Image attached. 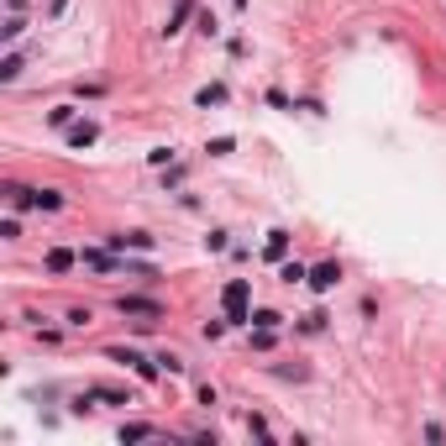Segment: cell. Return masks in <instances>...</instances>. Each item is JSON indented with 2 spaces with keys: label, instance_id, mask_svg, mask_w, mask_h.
Listing matches in <instances>:
<instances>
[{
  "label": "cell",
  "instance_id": "cell-1",
  "mask_svg": "<svg viewBox=\"0 0 446 446\" xmlns=\"http://www.w3.org/2000/svg\"><path fill=\"white\" fill-rule=\"evenodd\" d=\"M221 305H226V320H232V326H252V310H247V278H232V283H226Z\"/></svg>",
  "mask_w": 446,
  "mask_h": 446
},
{
  "label": "cell",
  "instance_id": "cell-2",
  "mask_svg": "<svg viewBox=\"0 0 446 446\" xmlns=\"http://www.w3.org/2000/svg\"><path fill=\"white\" fill-rule=\"evenodd\" d=\"M116 310H121V315H147V320L163 315V305L147 300V294H116Z\"/></svg>",
  "mask_w": 446,
  "mask_h": 446
},
{
  "label": "cell",
  "instance_id": "cell-3",
  "mask_svg": "<svg viewBox=\"0 0 446 446\" xmlns=\"http://www.w3.org/2000/svg\"><path fill=\"white\" fill-rule=\"evenodd\" d=\"M336 278H342V263H320V268H310V278H305V283H310L315 294H326Z\"/></svg>",
  "mask_w": 446,
  "mask_h": 446
},
{
  "label": "cell",
  "instance_id": "cell-4",
  "mask_svg": "<svg viewBox=\"0 0 446 446\" xmlns=\"http://www.w3.org/2000/svg\"><path fill=\"white\" fill-rule=\"evenodd\" d=\"M94 137H100V126H94V121H74V126H69V147H89Z\"/></svg>",
  "mask_w": 446,
  "mask_h": 446
},
{
  "label": "cell",
  "instance_id": "cell-5",
  "mask_svg": "<svg viewBox=\"0 0 446 446\" xmlns=\"http://www.w3.org/2000/svg\"><path fill=\"white\" fill-rule=\"evenodd\" d=\"M21 32H26V16H21V11H11V16L0 21V43H16Z\"/></svg>",
  "mask_w": 446,
  "mask_h": 446
},
{
  "label": "cell",
  "instance_id": "cell-6",
  "mask_svg": "<svg viewBox=\"0 0 446 446\" xmlns=\"http://www.w3.org/2000/svg\"><path fill=\"white\" fill-rule=\"evenodd\" d=\"M189 16H195V0H179V6H173V16H168V26H163V32L173 37V32H184V21Z\"/></svg>",
  "mask_w": 446,
  "mask_h": 446
},
{
  "label": "cell",
  "instance_id": "cell-7",
  "mask_svg": "<svg viewBox=\"0 0 446 446\" xmlns=\"http://www.w3.org/2000/svg\"><path fill=\"white\" fill-rule=\"evenodd\" d=\"M21 79V53H6L0 58V85H16Z\"/></svg>",
  "mask_w": 446,
  "mask_h": 446
},
{
  "label": "cell",
  "instance_id": "cell-8",
  "mask_svg": "<svg viewBox=\"0 0 446 446\" xmlns=\"http://www.w3.org/2000/svg\"><path fill=\"white\" fill-rule=\"evenodd\" d=\"M147 436H158V425H147V420H131V425H121V441H147Z\"/></svg>",
  "mask_w": 446,
  "mask_h": 446
},
{
  "label": "cell",
  "instance_id": "cell-9",
  "mask_svg": "<svg viewBox=\"0 0 446 446\" xmlns=\"http://www.w3.org/2000/svg\"><path fill=\"white\" fill-rule=\"evenodd\" d=\"M32 205H37V210H63V195H58V189H37Z\"/></svg>",
  "mask_w": 446,
  "mask_h": 446
},
{
  "label": "cell",
  "instance_id": "cell-10",
  "mask_svg": "<svg viewBox=\"0 0 446 446\" xmlns=\"http://www.w3.org/2000/svg\"><path fill=\"white\" fill-rule=\"evenodd\" d=\"M48 268H53V273H69V268H74V252H69V247H53V252H48Z\"/></svg>",
  "mask_w": 446,
  "mask_h": 446
},
{
  "label": "cell",
  "instance_id": "cell-11",
  "mask_svg": "<svg viewBox=\"0 0 446 446\" xmlns=\"http://www.w3.org/2000/svg\"><path fill=\"white\" fill-rule=\"evenodd\" d=\"M283 252H289V232H268V258H283Z\"/></svg>",
  "mask_w": 446,
  "mask_h": 446
},
{
  "label": "cell",
  "instance_id": "cell-12",
  "mask_svg": "<svg viewBox=\"0 0 446 446\" xmlns=\"http://www.w3.org/2000/svg\"><path fill=\"white\" fill-rule=\"evenodd\" d=\"M89 399H105V404H131L126 394H121V388H105V384H100V388H89Z\"/></svg>",
  "mask_w": 446,
  "mask_h": 446
},
{
  "label": "cell",
  "instance_id": "cell-13",
  "mask_svg": "<svg viewBox=\"0 0 446 446\" xmlns=\"http://www.w3.org/2000/svg\"><path fill=\"white\" fill-rule=\"evenodd\" d=\"M48 126H74V105H58V111H48Z\"/></svg>",
  "mask_w": 446,
  "mask_h": 446
},
{
  "label": "cell",
  "instance_id": "cell-14",
  "mask_svg": "<svg viewBox=\"0 0 446 446\" xmlns=\"http://www.w3.org/2000/svg\"><path fill=\"white\" fill-rule=\"evenodd\" d=\"M226 100V85H205L200 89V105H221Z\"/></svg>",
  "mask_w": 446,
  "mask_h": 446
},
{
  "label": "cell",
  "instance_id": "cell-15",
  "mask_svg": "<svg viewBox=\"0 0 446 446\" xmlns=\"http://www.w3.org/2000/svg\"><path fill=\"white\" fill-rule=\"evenodd\" d=\"M278 320H283V315H278V310H252V326H268V331H273V326H278Z\"/></svg>",
  "mask_w": 446,
  "mask_h": 446
},
{
  "label": "cell",
  "instance_id": "cell-16",
  "mask_svg": "<svg viewBox=\"0 0 446 446\" xmlns=\"http://www.w3.org/2000/svg\"><path fill=\"white\" fill-rule=\"evenodd\" d=\"M300 278H310V268H300V263H283V283H300Z\"/></svg>",
  "mask_w": 446,
  "mask_h": 446
},
{
  "label": "cell",
  "instance_id": "cell-17",
  "mask_svg": "<svg viewBox=\"0 0 446 446\" xmlns=\"http://www.w3.org/2000/svg\"><path fill=\"white\" fill-rule=\"evenodd\" d=\"M232 147H236V142H232V137H215V142H210V147H205V153H210V158H226V153H232Z\"/></svg>",
  "mask_w": 446,
  "mask_h": 446
},
{
  "label": "cell",
  "instance_id": "cell-18",
  "mask_svg": "<svg viewBox=\"0 0 446 446\" xmlns=\"http://www.w3.org/2000/svg\"><path fill=\"white\" fill-rule=\"evenodd\" d=\"M0 236H6V241H16V236H21V226H16V215H6V221H0Z\"/></svg>",
  "mask_w": 446,
  "mask_h": 446
},
{
  "label": "cell",
  "instance_id": "cell-19",
  "mask_svg": "<svg viewBox=\"0 0 446 446\" xmlns=\"http://www.w3.org/2000/svg\"><path fill=\"white\" fill-rule=\"evenodd\" d=\"M252 347H258V352H268V347H273V331H268V326H258V336H252Z\"/></svg>",
  "mask_w": 446,
  "mask_h": 446
},
{
  "label": "cell",
  "instance_id": "cell-20",
  "mask_svg": "<svg viewBox=\"0 0 446 446\" xmlns=\"http://www.w3.org/2000/svg\"><path fill=\"white\" fill-rule=\"evenodd\" d=\"M63 6H69V0H53V6H48V16H63Z\"/></svg>",
  "mask_w": 446,
  "mask_h": 446
}]
</instances>
